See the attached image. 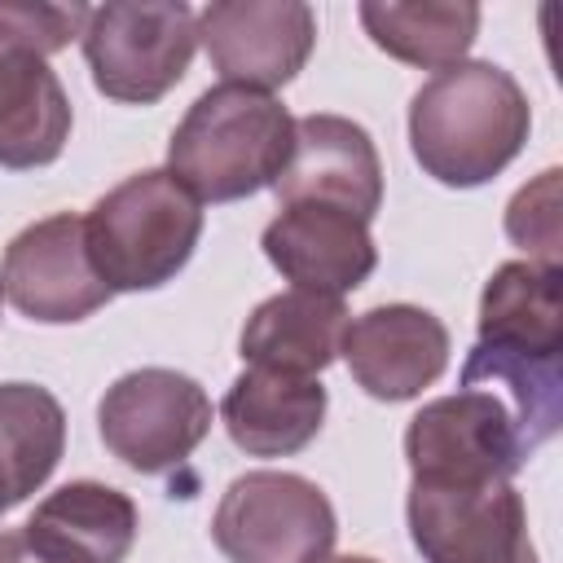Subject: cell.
Returning <instances> with one entry per match:
<instances>
[{"instance_id": "6", "label": "cell", "mask_w": 563, "mask_h": 563, "mask_svg": "<svg viewBox=\"0 0 563 563\" xmlns=\"http://www.w3.org/2000/svg\"><path fill=\"white\" fill-rule=\"evenodd\" d=\"M101 444L141 475H167L211 431V396L198 378L145 365L114 378L97 405Z\"/></svg>"}, {"instance_id": "21", "label": "cell", "mask_w": 563, "mask_h": 563, "mask_svg": "<svg viewBox=\"0 0 563 563\" xmlns=\"http://www.w3.org/2000/svg\"><path fill=\"white\" fill-rule=\"evenodd\" d=\"M462 387H488L537 453L563 422V356H532L475 343L462 361Z\"/></svg>"}, {"instance_id": "12", "label": "cell", "mask_w": 563, "mask_h": 563, "mask_svg": "<svg viewBox=\"0 0 563 563\" xmlns=\"http://www.w3.org/2000/svg\"><path fill=\"white\" fill-rule=\"evenodd\" d=\"M339 356L374 400H413L449 369V330L418 303H378L347 321Z\"/></svg>"}, {"instance_id": "8", "label": "cell", "mask_w": 563, "mask_h": 563, "mask_svg": "<svg viewBox=\"0 0 563 563\" xmlns=\"http://www.w3.org/2000/svg\"><path fill=\"white\" fill-rule=\"evenodd\" d=\"M405 457L413 479L471 484V479H515L532 457L510 409L488 387H457L422 405L405 427Z\"/></svg>"}, {"instance_id": "5", "label": "cell", "mask_w": 563, "mask_h": 563, "mask_svg": "<svg viewBox=\"0 0 563 563\" xmlns=\"http://www.w3.org/2000/svg\"><path fill=\"white\" fill-rule=\"evenodd\" d=\"M334 537L330 497L295 471L238 475L211 515V541L229 563H325Z\"/></svg>"}, {"instance_id": "13", "label": "cell", "mask_w": 563, "mask_h": 563, "mask_svg": "<svg viewBox=\"0 0 563 563\" xmlns=\"http://www.w3.org/2000/svg\"><path fill=\"white\" fill-rule=\"evenodd\" d=\"M260 246L295 290H317L334 299L356 290L378 268V246L369 224L339 207H317V202L282 207L264 224Z\"/></svg>"}, {"instance_id": "4", "label": "cell", "mask_w": 563, "mask_h": 563, "mask_svg": "<svg viewBox=\"0 0 563 563\" xmlns=\"http://www.w3.org/2000/svg\"><path fill=\"white\" fill-rule=\"evenodd\" d=\"M79 40L101 97L154 106L194 62L198 13L185 0H114L88 13Z\"/></svg>"}, {"instance_id": "10", "label": "cell", "mask_w": 563, "mask_h": 563, "mask_svg": "<svg viewBox=\"0 0 563 563\" xmlns=\"http://www.w3.org/2000/svg\"><path fill=\"white\" fill-rule=\"evenodd\" d=\"M4 299L44 325H70L110 303V286L97 277L84 242V216L57 211L26 224L0 264Z\"/></svg>"}, {"instance_id": "26", "label": "cell", "mask_w": 563, "mask_h": 563, "mask_svg": "<svg viewBox=\"0 0 563 563\" xmlns=\"http://www.w3.org/2000/svg\"><path fill=\"white\" fill-rule=\"evenodd\" d=\"M0 295H4V286H0Z\"/></svg>"}, {"instance_id": "18", "label": "cell", "mask_w": 563, "mask_h": 563, "mask_svg": "<svg viewBox=\"0 0 563 563\" xmlns=\"http://www.w3.org/2000/svg\"><path fill=\"white\" fill-rule=\"evenodd\" d=\"M479 339L488 347L563 356V268L510 260L493 268L479 295Z\"/></svg>"}, {"instance_id": "17", "label": "cell", "mask_w": 563, "mask_h": 563, "mask_svg": "<svg viewBox=\"0 0 563 563\" xmlns=\"http://www.w3.org/2000/svg\"><path fill=\"white\" fill-rule=\"evenodd\" d=\"M347 308L334 295L317 290H282L255 303V312L242 325L238 352L255 369H282V374H308L317 378L343 343Z\"/></svg>"}, {"instance_id": "19", "label": "cell", "mask_w": 563, "mask_h": 563, "mask_svg": "<svg viewBox=\"0 0 563 563\" xmlns=\"http://www.w3.org/2000/svg\"><path fill=\"white\" fill-rule=\"evenodd\" d=\"M66 409L40 383H0V515L26 501L62 462Z\"/></svg>"}, {"instance_id": "23", "label": "cell", "mask_w": 563, "mask_h": 563, "mask_svg": "<svg viewBox=\"0 0 563 563\" xmlns=\"http://www.w3.org/2000/svg\"><path fill=\"white\" fill-rule=\"evenodd\" d=\"M88 4H44V0H0V40L22 44L40 57L66 48L88 26Z\"/></svg>"}, {"instance_id": "25", "label": "cell", "mask_w": 563, "mask_h": 563, "mask_svg": "<svg viewBox=\"0 0 563 563\" xmlns=\"http://www.w3.org/2000/svg\"><path fill=\"white\" fill-rule=\"evenodd\" d=\"M325 563H378V559H369V554H334Z\"/></svg>"}, {"instance_id": "3", "label": "cell", "mask_w": 563, "mask_h": 563, "mask_svg": "<svg viewBox=\"0 0 563 563\" xmlns=\"http://www.w3.org/2000/svg\"><path fill=\"white\" fill-rule=\"evenodd\" d=\"M198 238L202 202L167 167L119 180L84 216L88 260L110 295L167 286L189 264Z\"/></svg>"}, {"instance_id": "15", "label": "cell", "mask_w": 563, "mask_h": 563, "mask_svg": "<svg viewBox=\"0 0 563 563\" xmlns=\"http://www.w3.org/2000/svg\"><path fill=\"white\" fill-rule=\"evenodd\" d=\"M325 405L330 396L321 378L246 365L220 400V422L242 453L290 457L317 440L325 422Z\"/></svg>"}, {"instance_id": "20", "label": "cell", "mask_w": 563, "mask_h": 563, "mask_svg": "<svg viewBox=\"0 0 563 563\" xmlns=\"http://www.w3.org/2000/svg\"><path fill=\"white\" fill-rule=\"evenodd\" d=\"M356 18L387 57L422 70H449L466 62L479 31V4L471 0H422V4L365 0Z\"/></svg>"}, {"instance_id": "14", "label": "cell", "mask_w": 563, "mask_h": 563, "mask_svg": "<svg viewBox=\"0 0 563 563\" xmlns=\"http://www.w3.org/2000/svg\"><path fill=\"white\" fill-rule=\"evenodd\" d=\"M136 501L101 479L53 488L22 523L26 545L44 563H123L136 545Z\"/></svg>"}, {"instance_id": "7", "label": "cell", "mask_w": 563, "mask_h": 563, "mask_svg": "<svg viewBox=\"0 0 563 563\" xmlns=\"http://www.w3.org/2000/svg\"><path fill=\"white\" fill-rule=\"evenodd\" d=\"M409 537L427 563H537L515 479L409 484Z\"/></svg>"}, {"instance_id": "11", "label": "cell", "mask_w": 563, "mask_h": 563, "mask_svg": "<svg viewBox=\"0 0 563 563\" xmlns=\"http://www.w3.org/2000/svg\"><path fill=\"white\" fill-rule=\"evenodd\" d=\"M282 207L317 202L339 207L356 220H374L383 207V163L369 132L343 114H303L295 119L290 158L273 180Z\"/></svg>"}, {"instance_id": "9", "label": "cell", "mask_w": 563, "mask_h": 563, "mask_svg": "<svg viewBox=\"0 0 563 563\" xmlns=\"http://www.w3.org/2000/svg\"><path fill=\"white\" fill-rule=\"evenodd\" d=\"M198 44L224 84L286 88L317 44V13L303 0H216L198 13Z\"/></svg>"}, {"instance_id": "2", "label": "cell", "mask_w": 563, "mask_h": 563, "mask_svg": "<svg viewBox=\"0 0 563 563\" xmlns=\"http://www.w3.org/2000/svg\"><path fill=\"white\" fill-rule=\"evenodd\" d=\"M295 119L273 92L216 84L167 141V172L198 202H238L277 180L290 158Z\"/></svg>"}, {"instance_id": "1", "label": "cell", "mask_w": 563, "mask_h": 563, "mask_svg": "<svg viewBox=\"0 0 563 563\" xmlns=\"http://www.w3.org/2000/svg\"><path fill=\"white\" fill-rule=\"evenodd\" d=\"M528 128L532 106L519 79L493 62L435 70L409 101V150L418 167L449 189H475L506 172Z\"/></svg>"}, {"instance_id": "16", "label": "cell", "mask_w": 563, "mask_h": 563, "mask_svg": "<svg viewBox=\"0 0 563 563\" xmlns=\"http://www.w3.org/2000/svg\"><path fill=\"white\" fill-rule=\"evenodd\" d=\"M70 141V97L57 70L22 48L0 40V167L35 172L62 158Z\"/></svg>"}, {"instance_id": "24", "label": "cell", "mask_w": 563, "mask_h": 563, "mask_svg": "<svg viewBox=\"0 0 563 563\" xmlns=\"http://www.w3.org/2000/svg\"><path fill=\"white\" fill-rule=\"evenodd\" d=\"M0 563H44V559L26 545L22 528H9V532H0Z\"/></svg>"}, {"instance_id": "22", "label": "cell", "mask_w": 563, "mask_h": 563, "mask_svg": "<svg viewBox=\"0 0 563 563\" xmlns=\"http://www.w3.org/2000/svg\"><path fill=\"white\" fill-rule=\"evenodd\" d=\"M559 167H545L532 185H523L506 207V238L528 251L532 264L559 268Z\"/></svg>"}]
</instances>
